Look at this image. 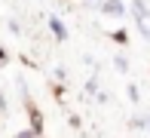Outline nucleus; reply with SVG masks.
Listing matches in <instances>:
<instances>
[{"mask_svg":"<svg viewBox=\"0 0 150 138\" xmlns=\"http://www.w3.org/2000/svg\"><path fill=\"white\" fill-rule=\"evenodd\" d=\"M129 98H132V101H138V98H141V92H138L135 86H129Z\"/></svg>","mask_w":150,"mask_h":138,"instance_id":"6e6552de","label":"nucleus"},{"mask_svg":"<svg viewBox=\"0 0 150 138\" xmlns=\"http://www.w3.org/2000/svg\"><path fill=\"white\" fill-rule=\"evenodd\" d=\"M132 9H135L132 16H135V22H138L141 34L150 40V9H147V3H144V0H135V3H132Z\"/></svg>","mask_w":150,"mask_h":138,"instance_id":"f257e3e1","label":"nucleus"},{"mask_svg":"<svg viewBox=\"0 0 150 138\" xmlns=\"http://www.w3.org/2000/svg\"><path fill=\"white\" fill-rule=\"evenodd\" d=\"M16 138H37V132H34V129H31V126H28V129H22V132H18V135H16Z\"/></svg>","mask_w":150,"mask_h":138,"instance_id":"423d86ee","label":"nucleus"},{"mask_svg":"<svg viewBox=\"0 0 150 138\" xmlns=\"http://www.w3.org/2000/svg\"><path fill=\"white\" fill-rule=\"evenodd\" d=\"M28 117H31V129L37 135H43V117H40V110L37 107H28Z\"/></svg>","mask_w":150,"mask_h":138,"instance_id":"20e7f679","label":"nucleus"},{"mask_svg":"<svg viewBox=\"0 0 150 138\" xmlns=\"http://www.w3.org/2000/svg\"><path fill=\"white\" fill-rule=\"evenodd\" d=\"M144 126H150V117H147V120H144Z\"/></svg>","mask_w":150,"mask_h":138,"instance_id":"9d476101","label":"nucleus"},{"mask_svg":"<svg viewBox=\"0 0 150 138\" xmlns=\"http://www.w3.org/2000/svg\"><path fill=\"white\" fill-rule=\"evenodd\" d=\"M0 61H3V65L9 61V52H6V46H3V43H0Z\"/></svg>","mask_w":150,"mask_h":138,"instance_id":"1a4fd4ad","label":"nucleus"},{"mask_svg":"<svg viewBox=\"0 0 150 138\" xmlns=\"http://www.w3.org/2000/svg\"><path fill=\"white\" fill-rule=\"evenodd\" d=\"M49 31L55 34V40H58V43H64V40L71 37V34H67V25L61 22L58 16H49Z\"/></svg>","mask_w":150,"mask_h":138,"instance_id":"7ed1b4c3","label":"nucleus"},{"mask_svg":"<svg viewBox=\"0 0 150 138\" xmlns=\"http://www.w3.org/2000/svg\"><path fill=\"white\" fill-rule=\"evenodd\" d=\"M113 43H120V46H126V43H129V34H126V28L113 31Z\"/></svg>","mask_w":150,"mask_h":138,"instance_id":"39448f33","label":"nucleus"},{"mask_svg":"<svg viewBox=\"0 0 150 138\" xmlns=\"http://www.w3.org/2000/svg\"><path fill=\"white\" fill-rule=\"evenodd\" d=\"M113 65H117V71H126L129 61H126V58H113Z\"/></svg>","mask_w":150,"mask_h":138,"instance_id":"0eeeda50","label":"nucleus"},{"mask_svg":"<svg viewBox=\"0 0 150 138\" xmlns=\"http://www.w3.org/2000/svg\"><path fill=\"white\" fill-rule=\"evenodd\" d=\"M101 12L104 16H110V18H122V16H129V6L122 3V0H101Z\"/></svg>","mask_w":150,"mask_h":138,"instance_id":"f03ea898","label":"nucleus"}]
</instances>
